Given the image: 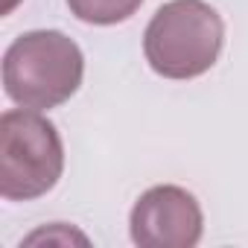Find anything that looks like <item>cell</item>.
I'll use <instances>...</instances> for the list:
<instances>
[{"mask_svg":"<svg viewBox=\"0 0 248 248\" xmlns=\"http://www.w3.org/2000/svg\"><path fill=\"white\" fill-rule=\"evenodd\" d=\"M225 47V21L204 0H170L143 32V56L164 79L207 73Z\"/></svg>","mask_w":248,"mask_h":248,"instance_id":"2","label":"cell"},{"mask_svg":"<svg viewBox=\"0 0 248 248\" xmlns=\"http://www.w3.org/2000/svg\"><path fill=\"white\" fill-rule=\"evenodd\" d=\"M15 3H18V0H6V3H3V12H12V9H15Z\"/></svg>","mask_w":248,"mask_h":248,"instance_id":"6","label":"cell"},{"mask_svg":"<svg viewBox=\"0 0 248 248\" xmlns=\"http://www.w3.org/2000/svg\"><path fill=\"white\" fill-rule=\"evenodd\" d=\"M129 231L140 248H193L204 233V213L190 190L158 184L135 202Z\"/></svg>","mask_w":248,"mask_h":248,"instance_id":"4","label":"cell"},{"mask_svg":"<svg viewBox=\"0 0 248 248\" xmlns=\"http://www.w3.org/2000/svg\"><path fill=\"white\" fill-rule=\"evenodd\" d=\"M140 6H143V0H67L70 15H76L82 24H91V27L123 24Z\"/></svg>","mask_w":248,"mask_h":248,"instance_id":"5","label":"cell"},{"mask_svg":"<svg viewBox=\"0 0 248 248\" xmlns=\"http://www.w3.org/2000/svg\"><path fill=\"white\" fill-rule=\"evenodd\" d=\"M85 76V56L73 38L59 30H32L18 35L3 53L6 96L32 111L67 102Z\"/></svg>","mask_w":248,"mask_h":248,"instance_id":"1","label":"cell"},{"mask_svg":"<svg viewBox=\"0 0 248 248\" xmlns=\"http://www.w3.org/2000/svg\"><path fill=\"white\" fill-rule=\"evenodd\" d=\"M64 172V143L53 123L32 108L0 117V196L32 202L47 196Z\"/></svg>","mask_w":248,"mask_h":248,"instance_id":"3","label":"cell"}]
</instances>
